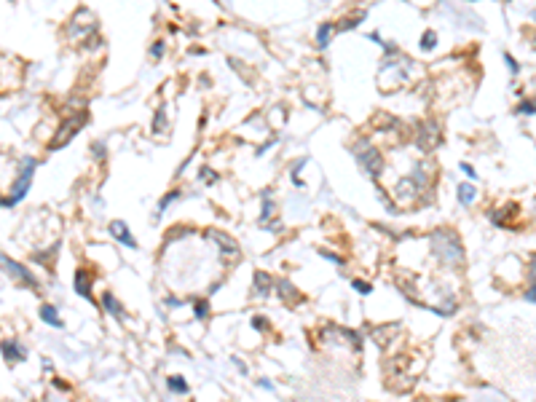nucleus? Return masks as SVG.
<instances>
[{
  "label": "nucleus",
  "instance_id": "nucleus-1",
  "mask_svg": "<svg viewBox=\"0 0 536 402\" xmlns=\"http://www.w3.org/2000/svg\"><path fill=\"white\" fill-rule=\"evenodd\" d=\"M35 166H38V161L32 158V156L22 158L19 177H16V182H14V188H11V193L3 199V206H5V209H8V206H16L22 199L27 196V191H30V185H32V175H35Z\"/></svg>",
  "mask_w": 536,
  "mask_h": 402
},
{
  "label": "nucleus",
  "instance_id": "nucleus-2",
  "mask_svg": "<svg viewBox=\"0 0 536 402\" xmlns=\"http://www.w3.org/2000/svg\"><path fill=\"white\" fill-rule=\"evenodd\" d=\"M83 124H86V113H81V116H78V118H70V121H67V124H62V129H59L62 134L56 137L54 142H51V151H54V148H62V145H65V142L70 140L73 134H78V129H81Z\"/></svg>",
  "mask_w": 536,
  "mask_h": 402
},
{
  "label": "nucleus",
  "instance_id": "nucleus-3",
  "mask_svg": "<svg viewBox=\"0 0 536 402\" xmlns=\"http://www.w3.org/2000/svg\"><path fill=\"white\" fill-rule=\"evenodd\" d=\"M3 268H5V274H8V276L19 279L22 284H35V279H32V274L27 271L24 266H19V263H16V260H11L8 255H3Z\"/></svg>",
  "mask_w": 536,
  "mask_h": 402
},
{
  "label": "nucleus",
  "instance_id": "nucleus-4",
  "mask_svg": "<svg viewBox=\"0 0 536 402\" xmlns=\"http://www.w3.org/2000/svg\"><path fill=\"white\" fill-rule=\"evenodd\" d=\"M110 233L116 236L118 241H121L123 247H129V250H137V241H134V236L129 233V228H126V223L123 220H113L110 223Z\"/></svg>",
  "mask_w": 536,
  "mask_h": 402
},
{
  "label": "nucleus",
  "instance_id": "nucleus-5",
  "mask_svg": "<svg viewBox=\"0 0 536 402\" xmlns=\"http://www.w3.org/2000/svg\"><path fill=\"white\" fill-rule=\"evenodd\" d=\"M73 287H75V292L81 298H86V301H91V290H89V271H83V268H78L75 276H73Z\"/></svg>",
  "mask_w": 536,
  "mask_h": 402
},
{
  "label": "nucleus",
  "instance_id": "nucleus-6",
  "mask_svg": "<svg viewBox=\"0 0 536 402\" xmlns=\"http://www.w3.org/2000/svg\"><path fill=\"white\" fill-rule=\"evenodd\" d=\"M3 359L8 362V365H14V362H24V352L19 349V343L5 341L3 343Z\"/></svg>",
  "mask_w": 536,
  "mask_h": 402
},
{
  "label": "nucleus",
  "instance_id": "nucleus-7",
  "mask_svg": "<svg viewBox=\"0 0 536 402\" xmlns=\"http://www.w3.org/2000/svg\"><path fill=\"white\" fill-rule=\"evenodd\" d=\"M41 319L46 322V325L56 327V330H62V327H65V322L59 319V314H56V308H54V306H49V303H46V306H41Z\"/></svg>",
  "mask_w": 536,
  "mask_h": 402
},
{
  "label": "nucleus",
  "instance_id": "nucleus-8",
  "mask_svg": "<svg viewBox=\"0 0 536 402\" xmlns=\"http://www.w3.org/2000/svg\"><path fill=\"white\" fill-rule=\"evenodd\" d=\"M102 308H105L107 314H113L116 319H123L126 314H123V308H121V303H116V298L110 295V292H105L102 295Z\"/></svg>",
  "mask_w": 536,
  "mask_h": 402
},
{
  "label": "nucleus",
  "instance_id": "nucleus-9",
  "mask_svg": "<svg viewBox=\"0 0 536 402\" xmlns=\"http://www.w3.org/2000/svg\"><path fill=\"white\" fill-rule=\"evenodd\" d=\"M167 386L172 389L174 394H185V392H188V381H185L182 376H169V378H167Z\"/></svg>",
  "mask_w": 536,
  "mask_h": 402
},
{
  "label": "nucleus",
  "instance_id": "nucleus-10",
  "mask_svg": "<svg viewBox=\"0 0 536 402\" xmlns=\"http://www.w3.org/2000/svg\"><path fill=\"white\" fill-rule=\"evenodd\" d=\"M475 196H477V191H475V185H459V201L461 204H472L475 201Z\"/></svg>",
  "mask_w": 536,
  "mask_h": 402
},
{
  "label": "nucleus",
  "instance_id": "nucleus-11",
  "mask_svg": "<svg viewBox=\"0 0 536 402\" xmlns=\"http://www.w3.org/2000/svg\"><path fill=\"white\" fill-rule=\"evenodd\" d=\"M330 30H333V25H319V30H317L319 49H327V46H330Z\"/></svg>",
  "mask_w": 536,
  "mask_h": 402
},
{
  "label": "nucleus",
  "instance_id": "nucleus-12",
  "mask_svg": "<svg viewBox=\"0 0 536 402\" xmlns=\"http://www.w3.org/2000/svg\"><path fill=\"white\" fill-rule=\"evenodd\" d=\"M255 281H258V284H255V287H258V295H268V290H271V279H268L263 271H258V274H255Z\"/></svg>",
  "mask_w": 536,
  "mask_h": 402
},
{
  "label": "nucleus",
  "instance_id": "nucleus-13",
  "mask_svg": "<svg viewBox=\"0 0 536 402\" xmlns=\"http://www.w3.org/2000/svg\"><path fill=\"white\" fill-rule=\"evenodd\" d=\"M528 281H531V287H528L526 298H528V301H534V303H536V260L531 263V268H528Z\"/></svg>",
  "mask_w": 536,
  "mask_h": 402
},
{
  "label": "nucleus",
  "instance_id": "nucleus-14",
  "mask_svg": "<svg viewBox=\"0 0 536 402\" xmlns=\"http://www.w3.org/2000/svg\"><path fill=\"white\" fill-rule=\"evenodd\" d=\"M193 314H196V319H207L209 317V303L207 301H193Z\"/></svg>",
  "mask_w": 536,
  "mask_h": 402
},
{
  "label": "nucleus",
  "instance_id": "nucleus-15",
  "mask_svg": "<svg viewBox=\"0 0 536 402\" xmlns=\"http://www.w3.org/2000/svg\"><path fill=\"white\" fill-rule=\"evenodd\" d=\"M435 43H437V35H435L432 30H426L424 38H421V49H424V51H432V49H435Z\"/></svg>",
  "mask_w": 536,
  "mask_h": 402
},
{
  "label": "nucleus",
  "instance_id": "nucleus-16",
  "mask_svg": "<svg viewBox=\"0 0 536 402\" xmlns=\"http://www.w3.org/2000/svg\"><path fill=\"white\" fill-rule=\"evenodd\" d=\"M271 212H273V204H271V199H268V196H263V215H260V220H263V223H268V217H271Z\"/></svg>",
  "mask_w": 536,
  "mask_h": 402
},
{
  "label": "nucleus",
  "instance_id": "nucleus-17",
  "mask_svg": "<svg viewBox=\"0 0 536 402\" xmlns=\"http://www.w3.org/2000/svg\"><path fill=\"white\" fill-rule=\"evenodd\" d=\"M517 113H523V116H536V102H523V105L517 107Z\"/></svg>",
  "mask_w": 536,
  "mask_h": 402
},
{
  "label": "nucleus",
  "instance_id": "nucleus-18",
  "mask_svg": "<svg viewBox=\"0 0 536 402\" xmlns=\"http://www.w3.org/2000/svg\"><path fill=\"white\" fill-rule=\"evenodd\" d=\"M351 287H354V290L359 292V295H370V290H373L370 284H365V281H359V279H354V281H351Z\"/></svg>",
  "mask_w": 536,
  "mask_h": 402
},
{
  "label": "nucleus",
  "instance_id": "nucleus-19",
  "mask_svg": "<svg viewBox=\"0 0 536 402\" xmlns=\"http://www.w3.org/2000/svg\"><path fill=\"white\" fill-rule=\"evenodd\" d=\"M177 199H180V191H172V193H169L167 199L161 201V204H158V212H164V209H167L169 204H172V201H177Z\"/></svg>",
  "mask_w": 536,
  "mask_h": 402
},
{
  "label": "nucleus",
  "instance_id": "nucleus-20",
  "mask_svg": "<svg viewBox=\"0 0 536 402\" xmlns=\"http://www.w3.org/2000/svg\"><path fill=\"white\" fill-rule=\"evenodd\" d=\"M150 56H156V59H158V56H164V43H161V40H158V43H153Z\"/></svg>",
  "mask_w": 536,
  "mask_h": 402
},
{
  "label": "nucleus",
  "instance_id": "nucleus-21",
  "mask_svg": "<svg viewBox=\"0 0 536 402\" xmlns=\"http://www.w3.org/2000/svg\"><path fill=\"white\" fill-rule=\"evenodd\" d=\"M461 172H464L466 177H469V180H477V175H475V169H472L469 164H461Z\"/></svg>",
  "mask_w": 536,
  "mask_h": 402
},
{
  "label": "nucleus",
  "instance_id": "nucleus-22",
  "mask_svg": "<svg viewBox=\"0 0 536 402\" xmlns=\"http://www.w3.org/2000/svg\"><path fill=\"white\" fill-rule=\"evenodd\" d=\"M504 62H507V65H510V70H512V73H517V70H520V67H517V62L512 59L510 54H504Z\"/></svg>",
  "mask_w": 536,
  "mask_h": 402
},
{
  "label": "nucleus",
  "instance_id": "nucleus-23",
  "mask_svg": "<svg viewBox=\"0 0 536 402\" xmlns=\"http://www.w3.org/2000/svg\"><path fill=\"white\" fill-rule=\"evenodd\" d=\"M322 257H327V260H333V263H338V266H341V263H343V260H341V257H338V255H330V252H322Z\"/></svg>",
  "mask_w": 536,
  "mask_h": 402
},
{
  "label": "nucleus",
  "instance_id": "nucleus-24",
  "mask_svg": "<svg viewBox=\"0 0 536 402\" xmlns=\"http://www.w3.org/2000/svg\"><path fill=\"white\" fill-rule=\"evenodd\" d=\"M258 383H260V386H263V389H273V383H271V381H268V378H260V381H258Z\"/></svg>",
  "mask_w": 536,
  "mask_h": 402
},
{
  "label": "nucleus",
  "instance_id": "nucleus-25",
  "mask_svg": "<svg viewBox=\"0 0 536 402\" xmlns=\"http://www.w3.org/2000/svg\"><path fill=\"white\" fill-rule=\"evenodd\" d=\"M167 306H169V308H177V306H180V301H174V298H167Z\"/></svg>",
  "mask_w": 536,
  "mask_h": 402
},
{
  "label": "nucleus",
  "instance_id": "nucleus-26",
  "mask_svg": "<svg viewBox=\"0 0 536 402\" xmlns=\"http://www.w3.org/2000/svg\"><path fill=\"white\" fill-rule=\"evenodd\" d=\"M252 322H255V327H258V330H263V327H266V325H263V319H260V317H255Z\"/></svg>",
  "mask_w": 536,
  "mask_h": 402
},
{
  "label": "nucleus",
  "instance_id": "nucleus-27",
  "mask_svg": "<svg viewBox=\"0 0 536 402\" xmlns=\"http://www.w3.org/2000/svg\"><path fill=\"white\" fill-rule=\"evenodd\" d=\"M534 16H536V11H534Z\"/></svg>",
  "mask_w": 536,
  "mask_h": 402
}]
</instances>
